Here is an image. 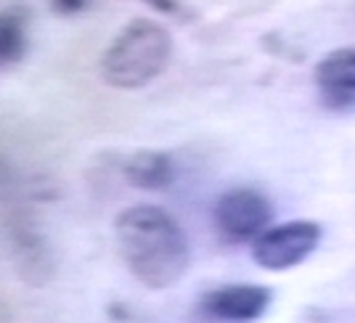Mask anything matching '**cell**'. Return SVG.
Returning <instances> with one entry per match:
<instances>
[{
	"label": "cell",
	"mask_w": 355,
	"mask_h": 323,
	"mask_svg": "<svg viewBox=\"0 0 355 323\" xmlns=\"http://www.w3.org/2000/svg\"><path fill=\"white\" fill-rule=\"evenodd\" d=\"M212 220L218 228V236L228 244H247L257 241L270 228L273 207L263 191L250 186H236L231 191L218 196Z\"/></svg>",
	"instance_id": "cell-3"
},
{
	"label": "cell",
	"mask_w": 355,
	"mask_h": 323,
	"mask_svg": "<svg viewBox=\"0 0 355 323\" xmlns=\"http://www.w3.org/2000/svg\"><path fill=\"white\" fill-rule=\"evenodd\" d=\"M122 175L135 189L162 191V189H170L173 180H175V162L167 151L141 148V151H135L125 159Z\"/></svg>",
	"instance_id": "cell-7"
},
{
	"label": "cell",
	"mask_w": 355,
	"mask_h": 323,
	"mask_svg": "<svg viewBox=\"0 0 355 323\" xmlns=\"http://www.w3.org/2000/svg\"><path fill=\"white\" fill-rule=\"evenodd\" d=\"M273 292L260 283H225L199 297L196 313L212 323H252L270 308Z\"/></svg>",
	"instance_id": "cell-5"
},
{
	"label": "cell",
	"mask_w": 355,
	"mask_h": 323,
	"mask_svg": "<svg viewBox=\"0 0 355 323\" xmlns=\"http://www.w3.org/2000/svg\"><path fill=\"white\" fill-rule=\"evenodd\" d=\"M313 80L318 88V98L329 112H355V48L345 45L315 64Z\"/></svg>",
	"instance_id": "cell-6"
},
{
	"label": "cell",
	"mask_w": 355,
	"mask_h": 323,
	"mask_svg": "<svg viewBox=\"0 0 355 323\" xmlns=\"http://www.w3.org/2000/svg\"><path fill=\"white\" fill-rule=\"evenodd\" d=\"M173 59V35L154 19H133L109 43L101 77L117 90H138L154 82Z\"/></svg>",
	"instance_id": "cell-2"
},
{
	"label": "cell",
	"mask_w": 355,
	"mask_h": 323,
	"mask_svg": "<svg viewBox=\"0 0 355 323\" xmlns=\"http://www.w3.org/2000/svg\"><path fill=\"white\" fill-rule=\"evenodd\" d=\"M27 53V14L0 11V67H11Z\"/></svg>",
	"instance_id": "cell-8"
},
{
	"label": "cell",
	"mask_w": 355,
	"mask_h": 323,
	"mask_svg": "<svg viewBox=\"0 0 355 323\" xmlns=\"http://www.w3.org/2000/svg\"><path fill=\"white\" fill-rule=\"evenodd\" d=\"M122 263L146 289H170L191 265V244L183 225L157 204H133L114 220Z\"/></svg>",
	"instance_id": "cell-1"
},
{
	"label": "cell",
	"mask_w": 355,
	"mask_h": 323,
	"mask_svg": "<svg viewBox=\"0 0 355 323\" xmlns=\"http://www.w3.org/2000/svg\"><path fill=\"white\" fill-rule=\"evenodd\" d=\"M321 241V225L313 220H289L270 225L252 244V260L266 270H289L308 260Z\"/></svg>",
	"instance_id": "cell-4"
},
{
	"label": "cell",
	"mask_w": 355,
	"mask_h": 323,
	"mask_svg": "<svg viewBox=\"0 0 355 323\" xmlns=\"http://www.w3.org/2000/svg\"><path fill=\"white\" fill-rule=\"evenodd\" d=\"M90 3H80V0H74V3H69V0H64V3H51V8L56 11V14H80V11H85Z\"/></svg>",
	"instance_id": "cell-9"
}]
</instances>
